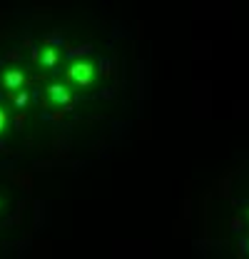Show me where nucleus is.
<instances>
[{
    "mask_svg": "<svg viewBox=\"0 0 249 259\" xmlns=\"http://www.w3.org/2000/svg\"><path fill=\"white\" fill-rule=\"evenodd\" d=\"M28 100H30V97H28V93H25V90H23V93H15V95H13V102H15V107H25V105H28Z\"/></svg>",
    "mask_w": 249,
    "mask_h": 259,
    "instance_id": "5",
    "label": "nucleus"
},
{
    "mask_svg": "<svg viewBox=\"0 0 249 259\" xmlns=\"http://www.w3.org/2000/svg\"><path fill=\"white\" fill-rule=\"evenodd\" d=\"M23 82H25V72H23V70L13 67V70H5V72H3V88H5V90L15 93V90L23 88Z\"/></svg>",
    "mask_w": 249,
    "mask_h": 259,
    "instance_id": "3",
    "label": "nucleus"
},
{
    "mask_svg": "<svg viewBox=\"0 0 249 259\" xmlns=\"http://www.w3.org/2000/svg\"><path fill=\"white\" fill-rule=\"evenodd\" d=\"M67 80L77 88H90L95 82V65L90 60H75L67 67Z\"/></svg>",
    "mask_w": 249,
    "mask_h": 259,
    "instance_id": "1",
    "label": "nucleus"
},
{
    "mask_svg": "<svg viewBox=\"0 0 249 259\" xmlns=\"http://www.w3.org/2000/svg\"><path fill=\"white\" fill-rule=\"evenodd\" d=\"M5 127H8V112L0 107V132H3Z\"/></svg>",
    "mask_w": 249,
    "mask_h": 259,
    "instance_id": "6",
    "label": "nucleus"
},
{
    "mask_svg": "<svg viewBox=\"0 0 249 259\" xmlns=\"http://www.w3.org/2000/svg\"><path fill=\"white\" fill-rule=\"evenodd\" d=\"M48 100H50L53 105H58V107H70V105H72L70 90H67L65 85H58V82L48 88Z\"/></svg>",
    "mask_w": 249,
    "mask_h": 259,
    "instance_id": "2",
    "label": "nucleus"
},
{
    "mask_svg": "<svg viewBox=\"0 0 249 259\" xmlns=\"http://www.w3.org/2000/svg\"><path fill=\"white\" fill-rule=\"evenodd\" d=\"M40 63H43V67L53 70V67H58V63H60V53L55 48H45L43 55H40Z\"/></svg>",
    "mask_w": 249,
    "mask_h": 259,
    "instance_id": "4",
    "label": "nucleus"
}]
</instances>
